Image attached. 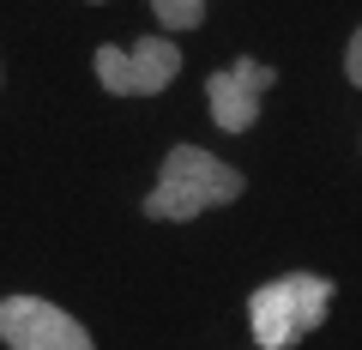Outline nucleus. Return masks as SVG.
<instances>
[{"mask_svg":"<svg viewBox=\"0 0 362 350\" xmlns=\"http://www.w3.org/2000/svg\"><path fill=\"white\" fill-rule=\"evenodd\" d=\"M332 308V278H314V272H284L259 284L247 296V326H254V344L259 350H290L314 332Z\"/></svg>","mask_w":362,"mask_h":350,"instance_id":"2","label":"nucleus"},{"mask_svg":"<svg viewBox=\"0 0 362 350\" xmlns=\"http://www.w3.org/2000/svg\"><path fill=\"white\" fill-rule=\"evenodd\" d=\"M242 169L218 163L211 151H199V145H175V151L163 157V175H157V187L145 194V218L157 223H187L199 218L206 206H230V199H242Z\"/></svg>","mask_w":362,"mask_h":350,"instance_id":"1","label":"nucleus"},{"mask_svg":"<svg viewBox=\"0 0 362 350\" xmlns=\"http://www.w3.org/2000/svg\"><path fill=\"white\" fill-rule=\"evenodd\" d=\"M272 85V66L266 61H235L223 66V73L206 78V103H211V121H218L223 133H247L259 115V97H266Z\"/></svg>","mask_w":362,"mask_h":350,"instance_id":"5","label":"nucleus"},{"mask_svg":"<svg viewBox=\"0 0 362 350\" xmlns=\"http://www.w3.org/2000/svg\"><path fill=\"white\" fill-rule=\"evenodd\" d=\"M344 73H350V85H362V30L350 37V49H344Z\"/></svg>","mask_w":362,"mask_h":350,"instance_id":"7","label":"nucleus"},{"mask_svg":"<svg viewBox=\"0 0 362 350\" xmlns=\"http://www.w3.org/2000/svg\"><path fill=\"white\" fill-rule=\"evenodd\" d=\"M0 344H13V350H97L73 314L42 302V296H6L0 302Z\"/></svg>","mask_w":362,"mask_h":350,"instance_id":"4","label":"nucleus"},{"mask_svg":"<svg viewBox=\"0 0 362 350\" xmlns=\"http://www.w3.org/2000/svg\"><path fill=\"white\" fill-rule=\"evenodd\" d=\"M175 73H181V49L169 37H139L133 49H115V42L97 49V78L115 97H157Z\"/></svg>","mask_w":362,"mask_h":350,"instance_id":"3","label":"nucleus"},{"mask_svg":"<svg viewBox=\"0 0 362 350\" xmlns=\"http://www.w3.org/2000/svg\"><path fill=\"white\" fill-rule=\"evenodd\" d=\"M151 13L163 18L169 30H194L206 18V0H151Z\"/></svg>","mask_w":362,"mask_h":350,"instance_id":"6","label":"nucleus"}]
</instances>
